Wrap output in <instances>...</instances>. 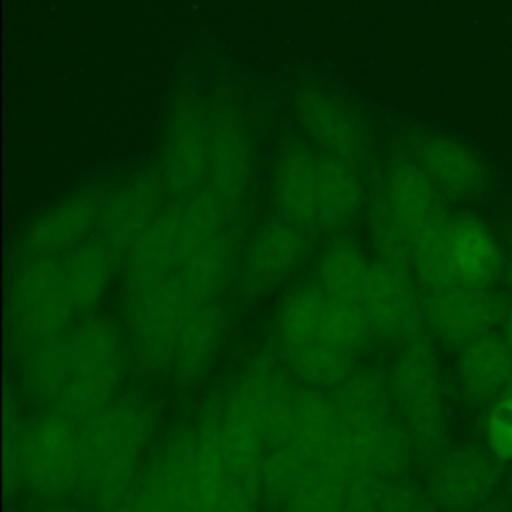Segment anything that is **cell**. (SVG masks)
I'll return each instance as SVG.
<instances>
[{
    "label": "cell",
    "mask_w": 512,
    "mask_h": 512,
    "mask_svg": "<svg viewBox=\"0 0 512 512\" xmlns=\"http://www.w3.org/2000/svg\"><path fill=\"white\" fill-rule=\"evenodd\" d=\"M130 496L146 512H206L194 462L192 428L178 430L160 448Z\"/></svg>",
    "instance_id": "2e32d148"
},
{
    "label": "cell",
    "mask_w": 512,
    "mask_h": 512,
    "mask_svg": "<svg viewBox=\"0 0 512 512\" xmlns=\"http://www.w3.org/2000/svg\"><path fill=\"white\" fill-rule=\"evenodd\" d=\"M254 174V140L240 108L228 100L210 104V152L206 190L234 216L248 198Z\"/></svg>",
    "instance_id": "7c38bea8"
},
{
    "label": "cell",
    "mask_w": 512,
    "mask_h": 512,
    "mask_svg": "<svg viewBox=\"0 0 512 512\" xmlns=\"http://www.w3.org/2000/svg\"><path fill=\"white\" fill-rule=\"evenodd\" d=\"M258 490L234 480L208 508V512H260Z\"/></svg>",
    "instance_id": "8d00e7d4"
},
{
    "label": "cell",
    "mask_w": 512,
    "mask_h": 512,
    "mask_svg": "<svg viewBox=\"0 0 512 512\" xmlns=\"http://www.w3.org/2000/svg\"><path fill=\"white\" fill-rule=\"evenodd\" d=\"M76 312L62 260L56 256H20L8 292V330L20 354L66 334Z\"/></svg>",
    "instance_id": "8992f818"
},
{
    "label": "cell",
    "mask_w": 512,
    "mask_h": 512,
    "mask_svg": "<svg viewBox=\"0 0 512 512\" xmlns=\"http://www.w3.org/2000/svg\"><path fill=\"white\" fill-rule=\"evenodd\" d=\"M130 350L144 370L170 368L178 334L188 318V304L182 300L172 278L158 284L124 292Z\"/></svg>",
    "instance_id": "30bf717a"
},
{
    "label": "cell",
    "mask_w": 512,
    "mask_h": 512,
    "mask_svg": "<svg viewBox=\"0 0 512 512\" xmlns=\"http://www.w3.org/2000/svg\"><path fill=\"white\" fill-rule=\"evenodd\" d=\"M22 376L26 390L50 406L58 398L68 376V338L66 334L44 340L22 354Z\"/></svg>",
    "instance_id": "d6a6232c"
},
{
    "label": "cell",
    "mask_w": 512,
    "mask_h": 512,
    "mask_svg": "<svg viewBox=\"0 0 512 512\" xmlns=\"http://www.w3.org/2000/svg\"><path fill=\"white\" fill-rule=\"evenodd\" d=\"M286 370L272 354L254 356L222 404V436L232 476L256 490L268 450L286 432L296 392Z\"/></svg>",
    "instance_id": "6da1fadb"
},
{
    "label": "cell",
    "mask_w": 512,
    "mask_h": 512,
    "mask_svg": "<svg viewBox=\"0 0 512 512\" xmlns=\"http://www.w3.org/2000/svg\"><path fill=\"white\" fill-rule=\"evenodd\" d=\"M152 426L154 414L140 396L112 400L104 410L80 422V488L94 504L110 512L132 494Z\"/></svg>",
    "instance_id": "3957f363"
},
{
    "label": "cell",
    "mask_w": 512,
    "mask_h": 512,
    "mask_svg": "<svg viewBox=\"0 0 512 512\" xmlns=\"http://www.w3.org/2000/svg\"><path fill=\"white\" fill-rule=\"evenodd\" d=\"M504 338L508 340V344L512 346V302H510V306L506 308V312H504ZM508 390H512V378H510V388Z\"/></svg>",
    "instance_id": "f35d334b"
},
{
    "label": "cell",
    "mask_w": 512,
    "mask_h": 512,
    "mask_svg": "<svg viewBox=\"0 0 512 512\" xmlns=\"http://www.w3.org/2000/svg\"><path fill=\"white\" fill-rule=\"evenodd\" d=\"M336 438L338 412L332 394L312 386L298 388L280 444H290L316 466L332 450Z\"/></svg>",
    "instance_id": "4316f807"
},
{
    "label": "cell",
    "mask_w": 512,
    "mask_h": 512,
    "mask_svg": "<svg viewBox=\"0 0 512 512\" xmlns=\"http://www.w3.org/2000/svg\"><path fill=\"white\" fill-rule=\"evenodd\" d=\"M408 154L432 180L438 192L450 200H468L484 192L488 172L482 158L458 138L420 132L412 136Z\"/></svg>",
    "instance_id": "ffe728a7"
},
{
    "label": "cell",
    "mask_w": 512,
    "mask_h": 512,
    "mask_svg": "<svg viewBox=\"0 0 512 512\" xmlns=\"http://www.w3.org/2000/svg\"><path fill=\"white\" fill-rule=\"evenodd\" d=\"M422 310L428 334L450 348L494 332L506 312L494 288L470 286L422 292Z\"/></svg>",
    "instance_id": "e0dca14e"
},
{
    "label": "cell",
    "mask_w": 512,
    "mask_h": 512,
    "mask_svg": "<svg viewBox=\"0 0 512 512\" xmlns=\"http://www.w3.org/2000/svg\"><path fill=\"white\" fill-rule=\"evenodd\" d=\"M192 436L200 492L208 512L210 504L234 482L222 436V404L204 408L198 422L192 426Z\"/></svg>",
    "instance_id": "f546056e"
},
{
    "label": "cell",
    "mask_w": 512,
    "mask_h": 512,
    "mask_svg": "<svg viewBox=\"0 0 512 512\" xmlns=\"http://www.w3.org/2000/svg\"><path fill=\"white\" fill-rule=\"evenodd\" d=\"M106 196L104 188H86L40 212L22 234L20 256L60 258L82 244L98 228Z\"/></svg>",
    "instance_id": "d6986e66"
},
{
    "label": "cell",
    "mask_w": 512,
    "mask_h": 512,
    "mask_svg": "<svg viewBox=\"0 0 512 512\" xmlns=\"http://www.w3.org/2000/svg\"><path fill=\"white\" fill-rule=\"evenodd\" d=\"M230 312L222 302L188 314L170 362L172 378L182 390H194L212 370L228 334Z\"/></svg>",
    "instance_id": "cb8c5ba5"
},
{
    "label": "cell",
    "mask_w": 512,
    "mask_h": 512,
    "mask_svg": "<svg viewBox=\"0 0 512 512\" xmlns=\"http://www.w3.org/2000/svg\"><path fill=\"white\" fill-rule=\"evenodd\" d=\"M294 116L306 142L360 170L370 158V136L356 110L324 88H300Z\"/></svg>",
    "instance_id": "5bb4252c"
},
{
    "label": "cell",
    "mask_w": 512,
    "mask_h": 512,
    "mask_svg": "<svg viewBox=\"0 0 512 512\" xmlns=\"http://www.w3.org/2000/svg\"><path fill=\"white\" fill-rule=\"evenodd\" d=\"M388 386L414 450L432 456L444 442L446 410L440 364L428 330L400 346Z\"/></svg>",
    "instance_id": "52a82bcc"
},
{
    "label": "cell",
    "mask_w": 512,
    "mask_h": 512,
    "mask_svg": "<svg viewBox=\"0 0 512 512\" xmlns=\"http://www.w3.org/2000/svg\"><path fill=\"white\" fill-rule=\"evenodd\" d=\"M484 444L496 462H512V390L492 404L484 424Z\"/></svg>",
    "instance_id": "d590c367"
},
{
    "label": "cell",
    "mask_w": 512,
    "mask_h": 512,
    "mask_svg": "<svg viewBox=\"0 0 512 512\" xmlns=\"http://www.w3.org/2000/svg\"><path fill=\"white\" fill-rule=\"evenodd\" d=\"M236 246L230 228L210 236L184 254L172 282L190 310L220 302L228 282L236 276Z\"/></svg>",
    "instance_id": "7402d4cb"
},
{
    "label": "cell",
    "mask_w": 512,
    "mask_h": 512,
    "mask_svg": "<svg viewBox=\"0 0 512 512\" xmlns=\"http://www.w3.org/2000/svg\"><path fill=\"white\" fill-rule=\"evenodd\" d=\"M312 468L314 464L290 444L272 446L260 470V498H264L270 506L280 508Z\"/></svg>",
    "instance_id": "836d02e7"
},
{
    "label": "cell",
    "mask_w": 512,
    "mask_h": 512,
    "mask_svg": "<svg viewBox=\"0 0 512 512\" xmlns=\"http://www.w3.org/2000/svg\"><path fill=\"white\" fill-rule=\"evenodd\" d=\"M458 382L470 404L498 400L510 388L512 346L504 334L490 332L460 348Z\"/></svg>",
    "instance_id": "484cf974"
},
{
    "label": "cell",
    "mask_w": 512,
    "mask_h": 512,
    "mask_svg": "<svg viewBox=\"0 0 512 512\" xmlns=\"http://www.w3.org/2000/svg\"><path fill=\"white\" fill-rule=\"evenodd\" d=\"M348 496L338 480L316 464L280 506V512H344Z\"/></svg>",
    "instance_id": "e575fe53"
},
{
    "label": "cell",
    "mask_w": 512,
    "mask_h": 512,
    "mask_svg": "<svg viewBox=\"0 0 512 512\" xmlns=\"http://www.w3.org/2000/svg\"><path fill=\"white\" fill-rule=\"evenodd\" d=\"M410 270L372 258L356 304L370 326L372 338L386 344H406L426 332L422 294Z\"/></svg>",
    "instance_id": "8fae6325"
},
{
    "label": "cell",
    "mask_w": 512,
    "mask_h": 512,
    "mask_svg": "<svg viewBox=\"0 0 512 512\" xmlns=\"http://www.w3.org/2000/svg\"><path fill=\"white\" fill-rule=\"evenodd\" d=\"M166 190L156 170L140 172L108 192L98 222V240L124 262L128 250L162 214Z\"/></svg>",
    "instance_id": "ac0fdd59"
},
{
    "label": "cell",
    "mask_w": 512,
    "mask_h": 512,
    "mask_svg": "<svg viewBox=\"0 0 512 512\" xmlns=\"http://www.w3.org/2000/svg\"><path fill=\"white\" fill-rule=\"evenodd\" d=\"M210 152V104L194 92L172 102L160 142L158 176L166 196L182 202L204 190Z\"/></svg>",
    "instance_id": "ba28073f"
},
{
    "label": "cell",
    "mask_w": 512,
    "mask_h": 512,
    "mask_svg": "<svg viewBox=\"0 0 512 512\" xmlns=\"http://www.w3.org/2000/svg\"><path fill=\"white\" fill-rule=\"evenodd\" d=\"M504 274H506V280H508V284L512 286V262L504 268Z\"/></svg>",
    "instance_id": "60d3db41"
},
{
    "label": "cell",
    "mask_w": 512,
    "mask_h": 512,
    "mask_svg": "<svg viewBox=\"0 0 512 512\" xmlns=\"http://www.w3.org/2000/svg\"><path fill=\"white\" fill-rule=\"evenodd\" d=\"M178 204L164 208L124 258V292L168 280L186 254Z\"/></svg>",
    "instance_id": "d4e9b609"
},
{
    "label": "cell",
    "mask_w": 512,
    "mask_h": 512,
    "mask_svg": "<svg viewBox=\"0 0 512 512\" xmlns=\"http://www.w3.org/2000/svg\"><path fill=\"white\" fill-rule=\"evenodd\" d=\"M444 212V196L410 156H400L386 164L372 200L370 218L384 222L412 244Z\"/></svg>",
    "instance_id": "4fadbf2b"
},
{
    "label": "cell",
    "mask_w": 512,
    "mask_h": 512,
    "mask_svg": "<svg viewBox=\"0 0 512 512\" xmlns=\"http://www.w3.org/2000/svg\"><path fill=\"white\" fill-rule=\"evenodd\" d=\"M498 484V462L478 448H456L440 458L430 482L432 502L448 512L482 504Z\"/></svg>",
    "instance_id": "603a6c76"
},
{
    "label": "cell",
    "mask_w": 512,
    "mask_h": 512,
    "mask_svg": "<svg viewBox=\"0 0 512 512\" xmlns=\"http://www.w3.org/2000/svg\"><path fill=\"white\" fill-rule=\"evenodd\" d=\"M374 496H356V498H350L344 506V512H378L376 508V502H374Z\"/></svg>",
    "instance_id": "74e56055"
},
{
    "label": "cell",
    "mask_w": 512,
    "mask_h": 512,
    "mask_svg": "<svg viewBox=\"0 0 512 512\" xmlns=\"http://www.w3.org/2000/svg\"><path fill=\"white\" fill-rule=\"evenodd\" d=\"M318 150V148H316ZM318 232H338L354 220L364 204L360 170L318 150Z\"/></svg>",
    "instance_id": "83f0119b"
},
{
    "label": "cell",
    "mask_w": 512,
    "mask_h": 512,
    "mask_svg": "<svg viewBox=\"0 0 512 512\" xmlns=\"http://www.w3.org/2000/svg\"><path fill=\"white\" fill-rule=\"evenodd\" d=\"M60 260L78 312L90 314L104 298L120 260L98 238L84 240Z\"/></svg>",
    "instance_id": "f1b7e54d"
},
{
    "label": "cell",
    "mask_w": 512,
    "mask_h": 512,
    "mask_svg": "<svg viewBox=\"0 0 512 512\" xmlns=\"http://www.w3.org/2000/svg\"><path fill=\"white\" fill-rule=\"evenodd\" d=\"M18 468L20 478L46 498H60L80 488V424L54 410L36 420L22 434Z\"/></svg>",
    "instance_id": "9c48e42d"
},
{
    "label": "cell",
    "mask_w": 512,
    "mask_h": 512,
    "mask_svg": "<svg viewBox=\"0 0 512 512\" xmlns=\"http://www.w3.org/2000/svg\"><path fill=\"white\" fill-rule=\"evenodd\" d=\"M110 512H146L132 496H128L120 506H116L114 510H110Z\"/></svg>",
    "instance_id": "ab89813d"
},
{
    "label": "cell",
    "mask_w": 512,
    "mask_h": 512,
    "mask_svg": "<svg viewBox=\"0 0 512 512\" xmlns=\"http://www.w3.org/2000/svg\"><path fill=\"white\" fill-rule=\"evenodd\" d=\"M410 268L422 292L494 288L504 256L492 228L474 214L444 212L412 242Z\"/></svg>",
    "instance_id": "277c9868"
},
{
    "label": "cell",
    "mask_w": 512,
    "mask_h": 512,
    "mask_svg": "<svg viewBox=\"0 0 512 512\" xmlns=\"http://www.w3.org/2000/svg\"><path fill=\"white\" fill-rule=\"evenodd\" d=\"M68 376L52 410L84 422L112 400L124 370V338L118 326L96 314H86L68 332Z\"/></svg>",
    "instance_id": "5b68a950"
},
{
    "label": "cell",
    "mask_w": 512,
    "mask_h": 512,
    "mask_svg": "<svg viewBox=\"0 0 512 512\" xmlns=\"http://www.w3.org/2000/svg\"><path fill=\"white\" fill-rule=\"evenodd\" d=\"M316 154L318 150L306 140H292L280 150L272 174L276 216L306 232H318Z\"/></svg>",
    "instance_id": "44dd1931"
},
{
    "label": "cell",
    "mask_w": 512,
    "mask_h": 512,
    "mask_svg": "<svg viewBox=\"0 0 512 512\" xmlns=\"http://www.w3.org/2000/svg\"><path fill=\"white\" fill-rule=\"evenodd\" d=\"M56 512H74V510H56Z\"/></svg>",
    "instance_id": "b9f144b4"
},
{
    "label": "cell",
    "mask_w": 512,
    "mask_h": 512,
    "mask_svg": "<svg viewBox=\"0 0 512 512\" xmlns=\"http://www.w3.org/2000/svg\"><path fill=\"white\" fill-rule=\"evenodd\" d=\"M372 258L350 238H334L320 252L314 280L332 296L356 304Z\"/></svg>",
    "instance_id": "1f68e13d"
},
{
    "label": "cell",
    "mask_w": 512,
    "mask_h": 512,
    "mask_svg": "<svg viewBox=\"0 0 512 512\" xmlns=\"http://www.w3.org/2000/svg\"><path fill=\"white\" fill-rule=\"evenodd\" d=\"M284 366L312 388H336L354 372V354L326 340L278 346Z\"/></svg>",
    "instance_id": "4dcf8cb0"
},
{
    "label": "cell",
    "mask_w": 512,
    "mask_h": 512,
    "mask_svg": "<svg viewBox=\"0 0 512 512\" xmlns=\"http://www.w3.org/2000/svg\"><path fill=\"white\" fill-rule=\"evenodd\" d=\"M338 444L380 484L394 482L408 466L412 440L394 406L388 378L354 370L332 392Z\"/></svg>",
    "instance_id": "7a4b0ae2"
},
{
    "label": "cell",
    "mask_w": 512,
    "mask_h": 512,
    "mask_svg": "<svg viewBox=\"0 0 512 512\" xmlns=\"http://www.w3.org/2000/svg\"><path fill=\"white\" fill-rule=\"evenodd\" d=\"M308 246L310 232L278 216L260 224L238 256V290L246 298H260L272 292L304 262Z\"/></svg>",
    "instance_id": "9a60e30c"
}]
</instances>
